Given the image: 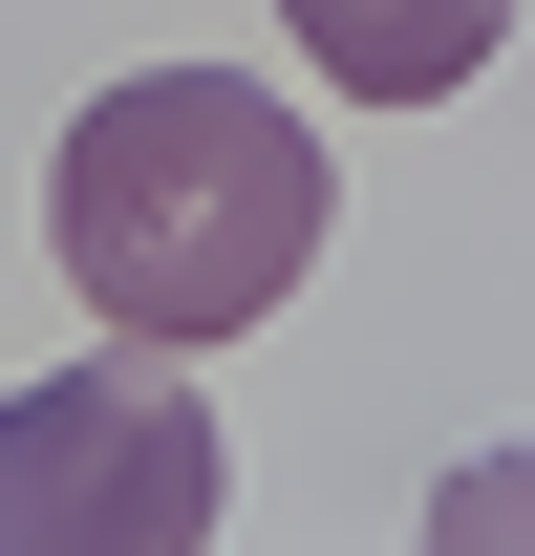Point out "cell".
Returning <instances> with one entry per match:
<instances>
[{
  "label": "cell",
  "instance_id": "6da1fadb",
  "mask_svg": "<svg viewBox=\"0 0 535 556\" xmlns=\"http://www.w3.org/2000/svg\"><path fill=\"white\" fill-rule=\"evenodd\" d=\"M322 129L278 108V86L236 65H129V86H86L65 150H43V236H65L86 278V321L108 343H236V321H278L300 300V257H322Z\"/></svg>",
  "mask_w": 535,
  "mask_h": 556
},
{
  "label": "cell",
  "instance_id": "7a4b0ae2",
  "mask_svg": "<svg viewBox=\"0 0 535 556\" xmlns=\"http://www.w3.org/2000/svg\"><path fill=\"white\" fill-rule=\"evenodd\" d=\"M214 514H236V450L172 386V343L0 386V556H214Z\"/></svg>",
  "mask_w": 535,
  "mask_h": 556
},
{
  "label": "cell",
  "instance_id": "3957f363",
  "mask_svg": "<svg viewBox=\"0 0 535 556\" xmlns=\"http://www.w3.org/2000/svg\"><path fill=\"white\" fill-rule=\"evenodd\" d=\"M493 22H514V0H278V43L322 86H364V108H450V86L493 65Z\"/></svg>",
  "mask_w": 535,
  "mask_h": 556
},
{
  "label": "cell",
  "instance_id": "277c9868",
  "mask_svg": "<svg viewBox=\"0 0 535 556\" xmlns=\"http://www.w3.org/2000/svg\"><path fill=\"white\" fill-rule=\"evenodd\" d=\"M407 556H535V450H450L428 471V535Z\"/></svg>",
  "mask_w": 535,
  "mask_h": 556
}]
</instances>
